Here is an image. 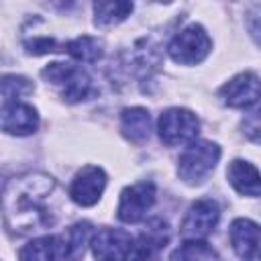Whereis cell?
<instances>
[{
	"mask_svg": "<svg viewBox=\"0 0 261 261\" xmlns=\"http://www.w3.org/2000/svg\"><path fill=\"white\" fill-rule=\"evenodd\" d=\"M210 49H212V41L204 31V27L200 24H188L186 29H181L167 47L169 57L181 65H196L204 61Z\"/></svg>",
	"mask_w": 261,
	"mask_h": 261,
	"instance_id": "obj_3",
	"label": "cell"
},
{
	"mask_svg": "<svg viewBox=\"0 0 261 261\" xmlns=\"http://www.w3.org/2000/svg\"><path fill=\"white\" fill-rule=\"evenodd\" d=\"M155 198H157V190L153 181H137L120 192L116 214L122 222L135 224L145 218V214L155 204Z\"/></svg>",
	"mask_w": 261,
	"mask_h": 261,
	"instance_id": "obj_5",
	"label": "cell"
},
{
	"mask_svg": "<svg viewBox=\"0 0 261 261\" xmlns=\"http://www.w3.org/2000/svg\"><path fill=\"white\" fill-rule=\"evenodd\" d=\"M157 130L159 139L167 147H177L196 141L200 133V120L188 108H167L157 120Z\"/></svg>",
	"mask_w": 261,
	"mask_h": 261,
	"instance_id": "obj_4",
	"label": "cell"
},
{
	"mask_svg": "<svg viewBox=\"0 0 261 261\" xmlns=\"http://www.w3.org/2000/svg\"><path fill=\"white\" fill-rule=\"evenodd\" d=\"M57 259H59V239L49 234L29 241L18 251V261H57Z\"/></svg>",
	"mask_w": 261,
	"mask_h": 261,
	"instance_id": "obj_16",
	"label": "cell"
},
{
	"mask_svg": "<svg viewBox=\"0 0 261 261\" xmlns=\"http://www.w3.org/2000/svg\"><path fill=\"white\" fill-rule=\"evenodd\" d=\"M94 92L96 90H94L92 77L84 69H80V67H75L71 71V75L61 84V96H63L65 102H71V104L88 100Z\"/></svg>",
	"mask_w": 261,
	"mask_h": 261,
	"instance_id": "obj_19",
	"label": "cell"
},
{
	"mask_svg": "<svg viewBox=\"0 0 261 261\" xmlns=\"http://www.w3.org/2000/svg\"><path fill=\"white\" fill-rule=\"evenodd\" d=\"M220 100L230 108H251L259 100V77L253 71H243L230 77L220 90Z\"/></svg>",
	"mask_w": 261,
	"mask_h": 261,
	"instance_id": "obj_10",
	"label": "cell"
},
{
	"mask_svg": "<svg viewBox=\"0 0 261 261\" xmlns=\"http://www.w3.org/2000/svg\"><path fill=\"white\" fill-rule=\"evenodd\" d=\"M65 196L47 173L12 177L0 194V210L6 228L14 234H33L55 226L63 214Z\"/></svg>",
	"mask_w": 261,
	"mask_h": 261,
	"instance_id": "obj_1",
	"label": "cell"
},
{
	"mask_svg": "<svg viewBox=\"0 0 261 261\" xmlns=\"http://www.w3.org/2000/svg\"><path fill=\"white\" fill-rule=\"evenodd\" d=\"M39 128V112L20 100L4 102L0 108V130L16 137L33 135Z\"/></svg>",
	"mask_w": 261,
	"mask_h": 261,
	"instance_id": "obj_9",
	"label": "cell"
},
{
	"mask_svg": "<svg viewBox=\"0 0 261 261\" xmlns=\"http://www.w3.org/2000/svg\"><path fill=\"white\" fill-rule=\"evenodd\" d=\"M120 130L122 135L135 143L141 145L151 137V114L147 108L141 106H133V108H124L120 114Z\"/></svg>",
	"mask_w": 261,
	"mask_h": 261,
	"instance_id": "obj_15",
	"label": "cell"
},
{
	"mask_svg": "<svg viewBox=\"0 0 261 261\" xmlns=\"http://www.w3.org/2000/svg\"><path fill=\"white\" fill-rule=\"evenodd\" d=\"M230 245L241 261H259V224L249 218H237L228 230Z\"/></svg>",
	"mask_w": 261,
	"mask_h": 261,
	"instance_id": "obj_12",
	"label": "cell"
},
{
	"mask_svg": "<svg viewBox=\"0 0 261 261\" xmlns=\"http://www.w3.org/2000/svg\"><path fill=\"white\" fill-rule=\"evenodd\" d=\"M63 51L69 53L73 59L82 61V63H94L102 57L104 53V43L96 37H90V35H82V37H75L67 43H63Z\"/></svg>",
	"mask_w": 261,
	"mask_h": 261,
	"instance_id": "obj_17",
	"label": "cell"
},
{
	"mask_svg": "<svg viewBox=\"0 0 261 261\" xmlns=\"http://www.w3.org/2000/svg\"><path fill=\"white\" fill-rule=\"evenodd\" d=\"M259 128H261V124H259V110L255 108L253 112H249L247 116H245V133L249 135V139L251 141H259Z\"/></svg>",
	"mask_w": 261,
	"mask_h": 261,
	"instance_id": "obj_24",
	"label": "cell"
},
{
	"mask_svg": "<svg viewBox=\"0 0 261 261\" xmlns=\"http://www.w3.org/2000/svg\"><path fill=\"white\" fill-rule=\"evenodd\" d=\"M218 218H220L218 204L210 198H200L188 208L179 230L186 239H204L214 230Z\"/></svg>",
	"mask_w": 261,
	"mask_h": 261,
	"instance_id": "obj_7",
	"label": "cell"
},
{
	"mask_svg": "<svg viewBox=\"0 0 261 261\" xmlns=\"http://www.w3.org/2000/svg\"><path fill=\"white\" fill-rule=\"evenodd\" d=\"M226 177L230 181V186L243 194V196H251L257 198L261 192V184H259V171L253 163L243 161V159H234L230 161L228 169H226Z\"/></svg>",
	"mask_w": 261,
	"mask_h": 261,
	"instance_id": "obj_14",
	"label": "cell"
},
{
	"mask_svg": "<svg viewBox=\"0 0 261 261\" xmlns=\"http://www.w3.org/2000/svg\"><path fill=\"white\" fill-rule=\"evenodd\" d=\"M133 12V2L126 0H108L94 2V22L98 27H112L122 22Z\"/></svg>",
	"mask_w": 261,
	"mask_h": 261,
	"instance_id": "obj_18",
	"label": "cell"
},
{
	"mask_svg": "<svg viewBox=\"0 0 261 261\" xmlns=\"http://www.w3.org/2000/svg\"><path fill=\"white\" fill-rule=\"evenodd\" d=\"M169 261H216V253L208 243L188 239L169 255Z\"/></svg>",
	"mask_w": 261,
	"mask_h": 261,
	"instance_id": "obj_20",
	"label": "cell"
},
{
	"mask_svg": "<svg viewBox=\"0 0 261 261\" xmlns=\"http://www.w3.org/2000/svg\"><path fill=\"white\" fill-rule=\"evenodd\" d=\"M73 69H75V65H71V63L53 61V63H49V65L41 71V75H43L47 82H51V84H55V86H61V84L71 75Z\"/></svg>",
	"mask_w": 261,
	"mask_h": 261,
	"instance_id": "obj_22",
	"label": "cell"
},
{
	"mask_svg": "<svg viewBox=\"0 0 261 261\" xmlns=\"http://www.w3.org/2000/svg\"><path fill=\"white\" fill-rule=\"evenodd\" d=\"M24 49L33 55H43V53L63 51V43H57L51 37H35L33 41H24Z\"/></svg>",
	"mask_w": 261,
	"mask_h": 261,
	"instance_id": "obj_23",
	"label": "cell"
},
{
	"mask_svg": "<svg viewBox=\"0 0 261 261\" xmlns=\"http://www.w3.org/2000/svg\"><path fill=\"white\" fill-rule=\"evenodd\" d=\"M167 241H169V226L163 220L155 218L141 232L126 261H159V251L165 247Z\"/></svg>",
	"mask_w": 261,
	"mask_h": 261,
	"instance_id": "obj_11",
	"label": "cell"
},
{
	"mask_svg": "<svg viewBox=\"0 0 261 261\" xmlns=\"http://www.w3.org/2000/svg\"><path fill=\"white\" fill-rule=\"evenodd\" d=\"M90 237H92V224L86 220L75 222L73 226H69L65 230L63 237H57L59 239V257L63 261H80L86 253Z\"/></svg>",
	"mask_w": 261,
	"mask_h": 261,
	"instance_id": "obj_13",
	"label": "cell"
},
{
	"mask_svg": "<svg viewBox=\"0 0 261 261\" xmlns=\"http://www.w3.org/2000/svg\"><path fill=\"white\" fill-rule=\"evenodd\" d=\"M106 173L102 167L98 165H86L82 167L73 179H71V186H69V198L77 204V206H94L104 188H106Z\"/></svg>",
	"mask_w": 261,
	"mask_h": 261,
	"instance_id": "obj_8",
	"label": "cell"
},
{
	"mask_svg": "<svg viewBox=\"0 0 261 261\" xmlns=\"http://www.w3.org/2000/svg\"><path fill=\"white\" fill-rule=\"evenodd\" d=\"M135 239L122 228H100L92 241V253L96 261H126L133 251Z\"/></svg>",
	"mask_w": 261,
	"mask_h": 261,
	"instance_id": "obj_6",
	"label": "cell"
},
{
	"mask_svg": "<svg viewBox=\"0 0 261 261\" xmlns=\"http://www.w3.org/2000/svg\"><path fill=\"white\" fill-rule=\"evenodd\" d=\"M33 92V82L22 75H2L0 77V96L4 102L20 100V96H27Z\"/></svg>",
	"mask_w": 261,
	"mask_h": 261,
	"instance_id": "obj_21",
	"label": "cell"
},
{
	"mask_svg": "<svg viewBox=\"0 0 261 261\" xmlns=\"http://www.w3.org/2000/svg\"><path fill=\"white\" fill-rule=\"evenodd\" d=\"M220 159V147L212 141H192L177 161V175L188 186H200L208 179Z\"/></svg>",
	"mask_w": 261,
	"mask_h": 261,
	"instance_id": "obj_2",
	"label": "cell"
}]
</instances>
